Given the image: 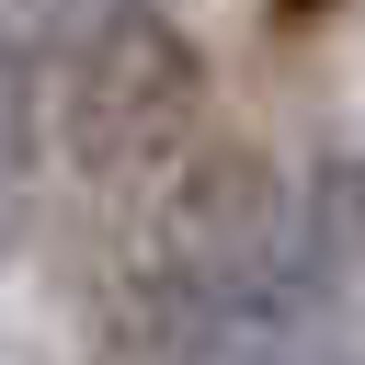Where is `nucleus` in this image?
I'll use <instances>...</instances> for the list:
<instances>
[{"mask_svg": "<svg viewBox=\"0 0 365 365\" xmlns=\"http://www.w3.org/2000/svg\"><path fill=\"white\" fill-rule=\"evenodd\" d=\"M34 68H46V125L80 148L91 182H148L194 148L205 57L182 46L171 0H34Z\"/></svg>", "mask_w": 365, "mask_h": 365, "instance_id": "1", "label": "nucleus"}, {"mask_svg": "<svg viewBox=\"0 0 365 365\" xmlns=\"http://www.w3.org/2000/svg\"><path fill=\"white\" fill-rule=\"evenodd\" d=\"M46 148H57V125H46V68H34V46H23V34H0V251L34 228Z\"/></svg>", "mask_w": 365, "mask_h": 365, "instance_id": "2", "label": "nucleus"}, {"mask_svg": "<svg viewBox=\"0 0 365 365\" xmlns=\"http://www.w3.org/2000/svg\"><path fill=\"white\" fill-rule=\"evenodd\" d=\"M182 365H297V354H285V308H251V319L194 331V354H182Z\"/></svg>", "mask_w": 365, "mask_h": 365, "instance_id": "3", "label": "nucleus"}, {"mask_svg": "<svg viewBox=\"0 0 365 365\" xmlns=\"http://www.w3.org/2000/svg\"><path fill=\"white\" fill-rule=\"evenodd\" d=\"M285 11H319V0H285Z\"/></svg>", "mask_w": 365, "mask_h": 365, "instance_id": "4", "label": "nucleus"}]
</instances>
